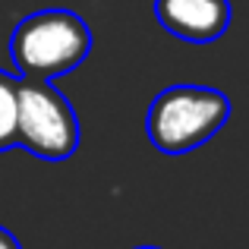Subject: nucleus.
<instances>
[{"mask_svg":"<svg viewBox=\"0 0 249 249\" xmlns=\"http://www.w3.org/2000/svg\"><path fill=\"white\" fill-rule=\"evenodd\" d=\"M91 51V32L73 10H38L10 35L13 67L25 79H57L73 73Z\"/></svg>","mask_w":249,"mask_h":249,"instance_id":"obj_1","label":"nucleus"},{"mask_svg":"<svg viewBox=\"0 0 249 249\" xmlns=\"http://www.w3.org/2000/svg\"><path fill=\"white\" fill-rule=\"evenodd\" d=\"M231 117V101L205 85H167L145 114V133L164 155H186L205 145Z\"/></svg>","mask_w":249,"mask_h":249,"instance_id":"obj_2","label":"nucleus"},{"mask_svg":"<svg viewBox=\"0 0 249 249\" xmlns=\"http://www.w3.org/2000/svg\"><path fill=\"white\" fill-rule=\"evenodd\" d=\"M16 145L41 161H67L79 148V117L48 79H16Z\"/></svg>","mask_w":249,"mask_h":249,"instance_id":"obj_3","label":"nucleus"},{"mask_svg":"<svg viewBox=\"0 0 249 249\" xmlns=\"http://www.w3.org/2000/svg\"><path fill=\"white\" fill-rule=\"evenodd\" d=\"M155 16L170 35L193 44L214 41L231 25L227 0H155Z\"/></svg>","mask_w":249,"mask_h":249,"instance_id":"obj_4","label":"nucleus"},{"mask_svg":"<svg viewBox=\"0 0 249 249\" xmlns=\"http://www.w3.org/2000/svg\"><path fill=\"white\" fill-rule=\"evenodd\" d=\"M16 145V76L0 70V152Z\"/></svg>","mask_w":249,"mask_h":249,"instance_id":"obj_5","label":"nucleus"},{"mask_svg":"<svg viewBox=\"0 0 249 249\" xmlns=\"http://www.w3.org/2000/svg\"><path fill=\"white\" fill-rule=\"evenodd\" d=\"M0 249H22V246H19V240L13 237L6 227H0Z\"/></svg>","mask_w":249,"mask_h":249,"instance_id":"obj_6","label":"nucleus"},{"mask_svg":"<svg viewBox=\"0 0 249 249\" xmlns=\"http://www.w3.org/2000/svg\"><path fill=\"white\" fill-rule=\"evenodd\" d=\"M136 249H158V246H136Z\"/></svg>","mask_w":249,"mask_h":249,"instance_id":"obj_7","label":"nucleus"}]
</instances>
